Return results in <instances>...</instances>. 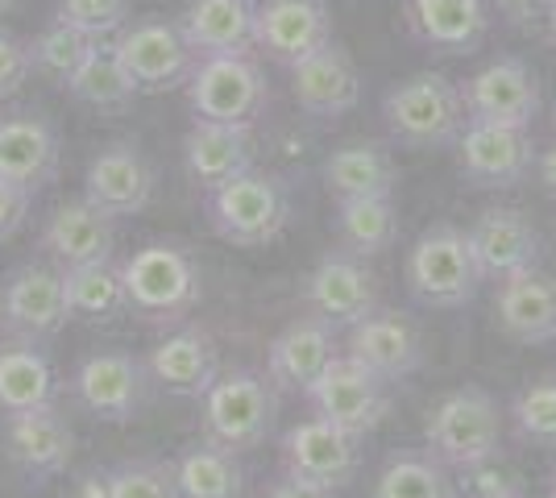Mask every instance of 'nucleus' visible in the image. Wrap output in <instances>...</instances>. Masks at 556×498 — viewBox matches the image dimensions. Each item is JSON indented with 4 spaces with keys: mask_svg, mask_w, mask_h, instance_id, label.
I'll return each instance as SVG.
<instances>
[{
    "mask_svg": "<svg viewBox=\"0 0 556 498\" xmlns=\"http://www.w3.org/2000/svg\"><path fill=\"white\" fill-rule=\"evenodd\" d=\"M129 311L150 324H184L204 299L200 266L175 241H146L129 258L116 261Z\"/></svg>",
    "mask_w": 556,
    "mask_h": 498,
    "instance_id": "obj_1",
    "label": "nucleus"
},
{
    "mask_svg": "<svg viewBox=\"0 0 556 498\" xmlns=\"http://www.w3.org/2000/svg\"><path fill=\"white\" fill-rule=\"evenodd\" d=\"M382 120L399 145L444 150V145H457L462 129L469 125V113H465L462 88L453 79L419 72L382 95Z\"/></svg>",
    "mask_w": 556,
    "mask_h": 498,
    "instance_id": "obj_2",
    "label": "nucleus"
},
{
    "mask_svg": "<svg viewBox=\"0 0 556 498\" xmlns=\"http://www.w3.org/2000/svg\"><path fill=\"white\" fill-rule=\"evenodd\" d=\"M424 445L441 465L453 470H473L494 461L503 449V411L494 395H486L482 386L448 391L424 420Z\"/></svg>",
    "mask_w": 556,
    "mask_h": 498,
    "instance_id": "obj_3",
    "label": "nucleus"
},
{
    "mask_svg": "<svg viewBox=\"0 0 556 498\" xmlns=\"http://www.w3.org/2000/svg\"><path fill=\"white\" fill-rule=\"evenodd\" d=\"M291 220V195L278 175L245 170L208 191V225L220 241L237 250H266L282 238Z\"/></svg>",
    "mask_w": 556,
    "mask_h": 498,
    "instance_id": "obj_4",
    "label": "nucleus"
},
{
    "mask_svg": "<svg viewBox=\"0 0 556 498\" xmlns=\"http://www.w3.org/2000/svg\"><path fill=\"white\" fill-rule=\"evenodd\" d=\"M403 279L424 308H465L486 283L469 238L453 225H432L419 233L403 261Z\"/></svg>",
    "mask_w": 556,
    "mask_h": 498,
    "instance_id": "obj_5",
    "label": "nucleus"
},
{
    "mask_svg": "<svg viewBox=\"0 0 556 498\" xmlns=\"http://www.w3.org/2000/svg\"><path fill=\"white\" fill-rule=\"evenodd\" d=\"M187 88V104L195 120L220 125H254L270 104V84L250 54H212L200 59Z\"/></svg>",
    "mask_w": 556,
    "mask_h": 498,
    "instance_id": "obj_6",
    "label": "nucleus"
},
{
    "mask_svg": "<svg viewBox=\"0 0 556 498\" xmlns=\"http://www.w3.org/2000/svg\"><path fill=\"white\" fill-rule=\"evenodd\" d=\"M113 50L138 95L175 92L195 72V50L187 47L179 22H166V17L125 22L113 34Z\"/></svg>",
    "mask_w": 556,
    "mask_h": 498,
    "instance_id": "obj_7",
    "label": "nucleus"
},
{
    "mask_svg": "<svg viewBox=\"0 0 556 498\" xmlns=\"http://www.w3.org/2000/svg\"><path fill=\"white\" fill-rule=\"evenodd\" d=\"M204 399V432L208 440L232 452H245L266 440L275 420V382L254 370H232L216 374Z\"/></svg>",
    "mask_w": 556,
    "mask_h": 498,
    "instance_id": "obj_8",
    "label": "nucleus"
},
{
    "mask_svg": "<svg viewBox=\"0 0 556 498\" xmlns=\"http://www.w3.org/2000/svg\"><path fill=\"white\" fill-rule=\"evenodd\" d=\"M316 416L332 420L337 427H345L353 436H366L374 427L387 420L391 411V395H387V382L378 379L374 370L357 366L349 354H337L320 370V379L303 391Z\"/></svg>",
    "mask_w": 556,
    "mask_h": 498,
    "instance_id": "obj_9",
    "label": "nucleus"
},
{
    "mask_svg": "<svg viewBox=\"0 0 556 498\" xmlns=\"http://www.w3.org/2000/svg\"><path fill=\"white\" fill-rule=\"evenodd\" d=\"M532 133L519 125H494V120H469L457 138V166L473 188L507 191L519 188L535 166Z\"/></svg>",
    "mask_w": 556,
    "mask_h": 498,
    "instance_id": "obj_10",
    "label": "nucleus"
},
{
    "mask_svg": "<svg viewBox=\"0 0 556 498\" xmlns=\"http://www.w3.org/2000/svg\"><path fill=\"white\" fill-rule=\"evenodd\" d=\"M71 320L63 295V270L25 261L0 286V329L17 341H47Z\"/></svg>",
    "mask_w": 556,
    "mask_h": 498,
    "instance_id": "obj_11",
    "label": "nucleus"
},
{
    "mask_svg": "<svg viewBox=\"0 0 556 498\" xmlns=\"http://www.w3.org/2000/svg\"><path fill=\"white\" fill-rule=\"evenodd\" d=\"M71 395L104 424H129L146 399V366L134 354L100 349L75 366Z\"/></svg>",
    "mask_w": 556,
    "mask_h": 498,
    "instance_id": "obj_12",
    "label": "nucleus"
},
{
    "mask_svg": "<svg viewBox=\"0 0 556 498\" xmlns=\"http://www.w3.org/2000/svg\"><path fill=\"white\" fill-rule=\"evenodd\" d=\"M303 304L316 320L325 324H357L366 320L370 311H378V286H374V274L362 266V258L353 254H325L307 274H303L300 286Z\"/></svg>",
    "mask_w": 556,
    "mask_h": 498,
    "instance_id": "obj_13",
    "label": "nucleus"
},
{
    "mask_svg": "<svg viewBox=\"0 0 556 498\" xmlns=\"http://www.w3.org/2000/svg\"><path fill=\"white\" fill-rule=\"evenodd\" d=\"M462 95L469 120L532 129V120L540 117V79L523 59H494L473 79H465Z\"/></svg>",
    "mask_w": 556,
    "mask_h": 498,
    "instance_id": "obj_14",
    "label": "nucleus"
},
{
    "mask_svg": "<svg viewBox=\"0 0 556 498\" xmlns=\"http://www.w3.org/2000/svg\"><path fill=\"white\" fill-rule=\"evenodd\" d=\"M357 440L345 427H337L332 420L316 416L303 424L282 432V470L320 482L328 490H341L349 477L357 474Z\"/></svg>",
    "mask_w": 556,
    "mask_h": 498,
    "instance_id": "obj_15",
    "label": "nucleus"
},
{
    "mask_svg": "<svg viewBox=\"0 0 556 498\" xmlns=\"http://www.w3.org/2000/svg\"><path fill=\"white\" fill-rule=\"evenodd\" d=\"M84 200L100 213H109L113 220L116 216L146 213V204L154 200V166L134 142L104 145L88 163Z\"/></svg>",
    "mask_w": 556,
    "mask_h": 498,
    "instance_id": "obj_16",
    "label": "nucleus"
},
{
    "mask_svg": "<svg viewBox=\"0 0 556 498\" xmlns=\"http://www.w3.org/2000/svg\"><path fill=\"white\" fill-rule=\"evenodd\" d=\"M465 238H469L482 279H507L519 270H532L544 254L540 229L532 225V216L519 208H486L465 229Z\"/></svg>",
    "mask_w": 556,
    "mask_h": 498,
    "instance_id": "obj_17",
    "label": "nucleus"
},
{
    "mask_svg": "<svg viewBox=\"0 0 556 498\" xmlns=\"http://www.w3.org/2000/svg\"><path fill=\"white\" fill-rule=\"evenodd\" d=\"M494 324L515 345H548L556 341V279L548 270H519L498 279Z\"/></svg>",
    "mask_w": 556,
    "mask_h": 498,
    "instance_id": "obj_18",
    "label": "nucleus"
},
{
    "mask_svg": "<svg viewBox=\"0 0 556 498\" xmlns=\"http://www.w3.org/2000/svg\"><path fill=\"white\" fill-rule=\"evenodd\" d=\"M291 95L307 117H345L362 104V75L345 54V47L325 42L291 67Z\"/></svg>",
    "mask_w": 556,
    "mask_h": 498,
    "instance_id": "obj_19",
    "label": "nucleus"
},
{
    "mask_svg": "<svg viewBox=\"0 0 556 498\" xmlns=\"http://www.w3.org/2000/svg\"><path fill=\"white\" fill-rule=\"evenodd\" d=\"M332 42V13L325 0H266L257 4L254 47L295 67L312 50Z\"/></svg>",
    "mask_w": 556,
    "mask_h": 498,
    "instance_id": "obj_20",
    "label": "nucleus"
},
{
    "mask_svg": "<svg viewBox=\"0 0 556 498\" xmlns=\"http://www.w3.org/2000/svg\"><path fill=\"white\" fill-rule=\"evenodd\" d=\"M59 163H63V145L42 113L22 108V113L0 117V179L38 191L54 183Z\"/></svg>",
    "mask_w": 556,
    "mask_h": 498,
    "instance_id": "obj_21",
    "label": "nucleus"
},
{
    "mask_svg": "<svg viewBox=\"0 0 556 498\" xmlns=\"http://www.w3.org/2000/svg\"><path fill=\"white\" fill-rule=\"evenodd\" d=\"M184 166L191 183L204 191L254 170V125L195 120L184 138Z\"/></svg>",
    "mask_w": 556,
    "mask_h": 498,
    "instance_id": "obj_22",
    "label": "nucleus"
},
{
    "mask_svg": "<svg viewBox=\"0 0 556 498\" xmlns=\"http://www.w3.org/2000/svg\"><path fill=\"white\" fill-rule=\"evenodd\" d=\"M4 449L29 477H54L71 465L75 432L59 407H34L4 416Z\"/></svg>",
    "mask_w": 556,
    "mask_h": 498,
    "instance_id": "obj_23",
    "label": "nucleus"
},
{
    "mask_svg": "<svg viewBox=\"0 0 556 498\" xmlns=\"http://www.w3.org/2000/svg\"><path fill=\"white\" fill-rule=\"evenodd\" d=\"M407 29L437 54H473L486 42L490 0H403Z\"/></svg>",
    "mask_w": 556,
    "mask_h": 498,
    "instance_id": "obj_24",
    "label": "nucleus"
},
{
    "mask_svg": "<svg viewBox=\"0 0 556 498\" xmlns=\"http://www.w3.org/2000/svg\"><path fill=\"white\" fill-rule=\"evenodd\" d=\"M345 354L357 366L374 370L382 382H399L419 370L424 345H419V332L403 316H394V311H370L366 320L349 324Z\"/></svg>",
    "mask_w": 556,
    "mask_h": 498,
    "instance_id": "obj_25",
    "label": "nucleus"
},
{
    "mask_svg": "<svg viewBox=\"0 0 556 498\" xmlns=\"http://www.w3.org/2000/svg\"><path fill=\"white\" fill-rule=\"evenodd\" d=\"M113 245H116L113 216L92 208L88 200L59 204V208L50 213L47 229H42V250H47V258L54 261L59 270L113 258Z\"/></svg>",
    "mask_w": 556,
    "mask_h": 498,
    "instance_id": "obj_26",
    "label": "nucleus"
},
{
    "mask_svg": "<svg viewBox=\"0 0 556 498\" xmlns=\"http://www.w3.org/2000/svg\"><path fill=\"white\" fill-rule=\"evenodd\" d=\"M332 357H337L332 324L316 320V316H303V320H291L270 341V349H266V379L275 382V386H287V391H307L312 382L320 379V370Z\"/></svg>",
    "mask_w": 556,
    "mask_h": 498,
    "instance_id": "obj_27",
    "label": "nucleus"
},
{
    "mask_svg": "<svg viewBox=\"0 0 556 498\" xmlns=\"http://www.w3.org/2000/svg\"><path fill=\"white\" fill-rule=\"evenodd\" d=\"M257 25V0H191L184 13L187 47L195 50V59L212 54H250Z\"/></svg>",
    "mask_w": 556,
    "mask_h": 498,
    "instance_id": "obj_28",
    "label": "nucleus"
},
{
    "mask_svg": "<svg viewBox=\"0 0 556 498\" xmlns=\"http://www.w3.org/2000/svg\"><path fill=\"white\" fill-rule=\"evenodd\" d=\"M146 366H150L154 382H163L166 391H175V395H191V399H200L220 374L216 345H212V336L204 329H179L163 336L150 349Z\"/></svg>",
    "mask_w": 556,
    "mask_h": 498,
    "instance_id": "obj_29",
    "label": "nucleus"
},
{
    "mask_svg": "<svg viewBox=\"0 0 556 498\" xmlns=\"http://www.w3.org/2000/svg\"><path fill=\"white\" fill-rule=\"evenodd\" d=\"M320 179L332 200H362V195H391L399 183V166L391 150L378 142H353L332 150L320 166Z\"/></svg>",
    "mask_w": 556,
    "mask_h": 498,
    "instance_id": "obj_30",
    "label": "nucleus"
},
{
    "mask_svg": "<svg viewBox=\"0 0 556 498\" xmlns=\"http://www.w3.org/2000/svg\"><path fill=\"white\" fill-rule=\"evenodd\" d=\"M54 407V366L34 341L9 336L0 345V411H34Z\"/></svg>",
    "mask_w": 556,
    "mask_h": 498,
    "instance_id": "obj_31",
    "label": "nucleus"
},
{
    "mask_svg": "<svg viewBox=\"0 0 556 498\" xmlns=\"http://www.w3.org/2000/svg\"><path fill=\"white\" fill-rule=\"evenodd\" d=\"M337 238L353 258H378L399 241V213L391 195H362V200H337Z\"/></svg>",
    "mask_w": 556,
    "mask_h": 498,
    "instance_id": "obj_32",
    "label": "nucleus"
},
{
    "mask_svg": "<svg viewBox=\"0 0 556 498\" xmlns=\"http://www.w3.org/2000/svg\"><path fill=\"white\" fill-rule=\"evenodd\" d=\"M63 295H67L71 320L104 324V320H116L121 311H129L116 258L88 261V266H67L63 270Z\"/></svg>",
    "mask_w": 556,
    "mask_h": 498,
    "instance_id": "obj_33",
    "label": "nucleus"
},
{
    "mask_svg": "<svg viewBox=\"0 0 556 498\" xmlns=\"http://www.w3.org/2000/svg\"><path fill=\"white\" fill-rule=\"evenodd\" d=\"M245 474L237 465L232 449L204 440L175 461V490L179 498H241Z\"/></svg>",
    "mask_w": 556,
    "mask_h": 498,
    "instance_id": "obj_34",
    "label": "nucleus"
},
{
    "mask_svg": "<svg viewBox=\"0 0 556 498\" xmlns=\"http://www.w3.org/2000/svg\"><path fill=\"white\" fill-rule=\"evenodd\" d=\"M63 88H67L79 104H88V108H125V104L138 100L134 79L125 75L121 59H116L113 38H100L92 47V54L79 63V72L71 75Z\"/></svg>",
    "mask_w": 556,
    "mask_h": 498,
    "instance_id": "obj_35",
    "label": "nucleus"
},
{
    "mask_svg": "<svg viewBox=\"0 0 556 498\" xmlns=\"http://www.w3.org/2000/svg\"><path fill=\"white\" fill-rule=\"evenodd\" d=\"M370 498H453V482L432 452H394L374 477Z\"/></svg>",
    "mask_w": 556,
    "mask_h": 498,
    "instance_id": "obj_36",
    "label": "nucleus"
},
{
    "mask_svg": "<svg viewBox=\"0 0 556 498\" xmlns=\"http://www.w3.org/2000/svg\"><path fill=\"white\" fill-rule=\"evenodd\" d=\"M100 42V38H92V34H84V29H75L71 22H63V17H54V22L29 42V54H34V72L47 75V79H54L59 88L67 84L71 75L79 72V63L92 54V47Z\"/></svg>",
    "mask_w": 556,
    "mask_h": 498,
    "instance_id": "obj_37",
    "label": "nucleus"
},
{
    "mask_svg": "<svg viewBox=\"0 0 556 498\" xmlns=\"http://www.w3.org/2000/svg\"><path fill=\"white\" fill-rule=\"evenodd\" d=\"M510 420L523 440H532L540 449H556V374L523 386L510 404Z\"/></svg>",
    "mask_w": 556,
    "mask_h": 498,
    "instance_id": "obj_38",
    "label": "nucleus"
},
{
    "mask_svg": "<svg viewBox=\"0 0 556 498\" xmlns=\"http://www.w3.org/2000/svg\"><path fill=\"white\" fill-rule=\"evenodd\" d=\"M109 498H179L175 465L163 461H125L109 470Z\"/></svg>",
    "mask_w": 556,
    "mask_h": 498,
    "instance_id": "obj_39",
    "label": "nucleus"
},
{
    "mask_svg": "<svg viewBox=\"0 0 556 498\" xmlns=\"http://www.w3.org/2000/svg\"><path fill=\"white\" fill-rule=\"evenodd\" d=\"M134 0H59V17L92 38H113L129 22Z\"/></svg>",
    "mask_w": 556,
    "mask_h": 498,
    "instance_id": "obj_40",
    "label": "nucleus"
},
{
    "mask_svg": "<svg viewBox=\"0 0 556 498\" xmlns=\"http://www.w3.org/2000/svg\"><path fill=\"white\" fill-rule=\"evenodd\" d=\"M34 75V54H29V42H22L17 34L0 29V100L17 95L29 84Z\"/></svg>",
    "mask_w": 556,
    "mask_h": 498,
    "instance_id": "obj_41",
    "label": "nucleus"
},
{
    "mask_svg": "<svg viewBox=\"0 0 556 498\" xmlns=\"http://www.w3.org/2000/svg\"><path fill=\"white\" fill-rule=\"evenodd\" d=\"M469 474V495L473 498H515L523 495L519 490V477L507 474V470H498V457L486 461V465H473V470H465Z\"/></svg>",
    "mask_w": 556,
    "mask_h": 498,
    "instance_id": "obj_42",
    "label": "nucleus"
},
{
    "mask_svg": "<svg viewBox=\"0 0 556 498\" xmlns=\"http://www.w3.org/2000/svg\"><path fill=\"white\" fill-rule=\"evenodd\" d=\"M29 200H34V191L29 188L13 183V179H0V241H9L25 225Z\"/></svg>",
    "mask_w": 556,
    "mask_h": 498,
    "instance_id": "obj_43",
    "label": "nucleus"
},
{
    "mask_svg": "<svg viewBox=\"0 0 556 498\" xmlns=\"http://www.w3.org/2000/svg\"><path fill=\"white\" fill-rule=\"evenodd\" d=\"M498 13L519 29H540L556 17V0H494Z\"/></svg>",
    "mask_w": 556,
    "mask_h": 498,
    "instance_id": "obj_44",
    "label": "nucleus"
},
{
    "mask_svg": "<svg viewBox=\"0 0 556 498\" xmlns=\"http://www.w3.org/2000/svg\"><path fill=\"white\" fill-rule=\"evenodd\" d=\"M266 498H332V490L320 486V482H312V477L287 474V470H282V477L270 482V495Z\"/></svg>",
    "mask_w": 556,
    "mask_h": 498,
    "instance_id": "obj_45",
    "label": "nucleus"
},
{
    "mask_svg": "<svg viewBox=\"0 0 556 498\" xmlns=\"http://www.w3.org/2000/svg\"><path fill=\"white\" fill-rule=\"evenodd\" d=\"M535 170H540V183H544V188L556 195V142L548 145L540 158H535Z\"/></svg>",
    "mask_w": 556,
    "mask_h": 498,
    "instance_id": "obj_46",
    "label": "nucleus"
},
{
    "mask_svg": "<svg viewBox=\"0 0 556 498\" xmlns=\"http://www.w3.org/2000/svg\"><path fill=\"white\" fill-rule=\"evenodd\" d=\"M75 498H109V474H88L79 482Z\"/></svg>",
    "mask_w": 556,
    "mask_h": 498,
    "instance_id": "obj_47",
    "label": "nucleus"
},
{
    "mask_svg": "<svg viewBox=\"0 0 556 498\" xmlns=\"http://www.w3.org/2000/svg\"><path fill=\"white\" fill-rule=\"evenodd\" d=\"M548 38H553V42H556V17H553V22H548Z\"/></svg>",
    "mask_w": 556,
    "mask_h": 498,
    "instance_id": "obj_48",
    "label": "nucleus"
},
{
    "mask_svg": "<svg viewBox=\"0 0 556 498\" xmlns=\"http://www.w3.org/2000/svg\"><path fill=\"white\" fill-rule=\"evenodd\" d=\"M9 4H13V0H0V13H4V9H9Z\"/></svg>",
    "mask_w": 556,
    "mask_h": 498,
    "instance_id": "obj_49",
    "label": "nucleus"
},
{
    "mask_svg": "<svg viewBox=\"0 0 556 498\" xmlns=\"http://www.w3.org/2000/svg\"><path fill=\"white\" fill-rule=\"evenodd\" d=\"M553 133H556V108H553Z\"/></svg>",
    "mask_w": 556,
    "mask_h": 498,
    "instance_id": "obj_50",
    "label": "nucleus"
},
{
    "mask_svg": "<svg viewBox=\"0 0 556 498\" xmlns=\"http://www.w3.org/2000/svg\"><path fill=\"white\" fill-rule=\"evenodd\" d=\"M553 498H556V474H553Z\"/></svg>",
    "mask_w": 556,
    "mask_h": 498,
    "instance_id": "obj_51",
    "label": "nucleus"
},
{
    "mask_svg": "<svg viewBox=\"0 0 556 498\" xmlns=\"http://www.w3.org/2000/svg\"><path fill=\"white\" fill-rule=\"evenodd\" d=\"M515 498H528V495H515Z\"/></svg>",
    "mask_w": 556,
    "mask_h": 498,
    "instance_id": "obj_52",
    "label": "nucleus"
}]
</instances>
